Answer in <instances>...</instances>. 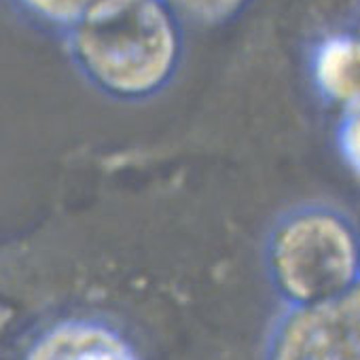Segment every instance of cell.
Returning a JSON list of instances; mask_svg holds the SVG:
<instances>
[{"label":"cell","mask_w":360,"mask_h":360,"mask_svg":"<svg viewBox=\"0 0 360 360\" xmlns=\"http://www.w3.org/2000/svg\"><path fill=\"white\" fill-rule=\"evenodd\" d=\"M68 47L94 87L117 100H144L172 81L183 34L165 0H125L68 30Z\"/></svg>","instance_id":"cell-1"},{"label":"cell","mask_w":360,"mask_h":360,"mask_svg":"<svg viewBox=\"0 0 360 360\" xmlns=\"http://www.w3.org/2000/svg\"><path fill=\"white\" fill-rule=\"evenodd\" d=\"M265 265L274 286L295 307L341 299L356 290L354 223L324 204L295 208L274 225L265 246Z\"/></svg>","instance_id":"cell-2"},{"label":"cell","mask_w":360,"mask_h":360,"mask_svg":"<svg viewBox=\"0 0 360 360\" xmlns=\"http://www.w3.org/2000/svg\"><path fill=\"white\" fill-rule=\"evenodd\" d=\"M271 360H358L356 290L335 301L295 307L276 337Z\"/></svg>","instance_id":"cell-3"},{"label":"cell","mask_w":360,"mask_h":360,"mask_svg":"<svg viewBox=\"0 0 360 360\" xmlns=\"http://www.w3.org/2000/svg\"><path fill=\"white\" fill-rule=\"evenodd\" d=\"M30 360H138V356L115 330L72 322L43 337Z\"/></svg>","instance_id":"cell-4"},{"label":"cell","mask_w":360,"mask_h":360,"mask_svg":"<svg viewBox=\"0 0 360 360\" xmlns=\"http://www.w3.org/2000/svg\"><path fill=\"white\" fill-rule=\"evenodd\" d=\"M311 77L320 96L341 110L354 108L358 98V43L352 34L324 39L311 58Z\"/></svg>","instance_id":"cell-5"},{"label":"cell","mask_w":360,"mask_h":360,"mask_svg":"<svg viewBox=\"0 0 360 360\" xmlns=\"http://www.w3.org/2000/svg\"><path fill=\"white\" fill-rule=\"evenodd\" d=\"M22 3L43 22L60 26L68 32L125 0H22Z\"/></svg>","instance_id":"cell-6"},{"label":"cell","mask_w":360,"mask_h":360,"mask_svg":"<svg viewBox=\"0 0 360 360\" xmlns=\"http://www.w3.org/2000/svg\"><path fill=\"white\" fill-rule=\"evenodd\" d=\"M178 18H191L202 24H214L231 18L246 0H165Z\"/></svg>","instance_id":"cell-7"},{"label":"cell","mask_w":360,"mask_h":360,"mask_svg":"<svg viewBox=\"0 0 360 360\" xmlns=\"http://www.w3.org/2000/svg\"><path fill=\"white\" fill-rule=\"evenodd\" d=\"M337 146H339V157L343 163L356 172L358 167V117H356V106L343 110V117L339 121V131H337Z\"/></svg>","instance_id":"cell-8"}]
</instances>
